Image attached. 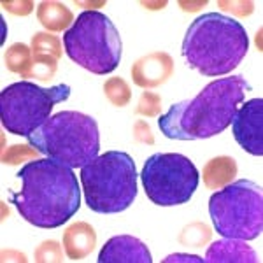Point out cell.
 Returning <instances> with one entry per match:
<instances>
[{"label":"cell","instance_id":"6da1fadb","mask_svg":"<svg viewBox=\"0 0 263 263\" xmlns=\"http://www.w3.org/2000/svg\"><path fill=\"white\" fill-rule=\"evenodd\" d=\"M16 176L21 188L11 197V203L33 227L58 228L79 211L81 190L69 165L53 158L33 160Z\"/></svg>","mask_w":263,"mask_h":263},{"label":"cell","instance_id":"7a4b0ae2","mask_svg":"<svg viewBox=\"0 0 263 263\" xmlns=\"http://www.w3.org/2000/svg\"><path fill=\"white\" fill-rule=\"evenodd\" d=\"M251 84L240 76L209 83L195 99L174 104L158 118L162 134L176 141H200L221 134L230 126L244 93Z\"/></svg>","mask_w":263,"mask_h":263},{"label":"cell","instance_id":"3957f363","mask_svg":"<svg viewBox=\"0 0 263 263\" xmlns=\"http://www.w3.org/2000/svg\"><path fill=\"white\" fill-rule=\"evenodd\" d=\"M249 49L248 32L237 20L219 12H205L190 25L182 41V57L202 76L230 74Z\"/></svg>","mask_w":263,"mask_h":263},{"label":"cell","instance_id":"277c9868","mask_svg":"<svg viewBox=\"0 0 263 263\" xmlns=\"http://www.w3.org/2000/svg\"><path fill=\"white\" fill-rule=\"evenodd\" d=\"M28 142L48 158L70 168H83L99 156L100 132L97 121L88 114L62 111L28 135Z\"/></svg>","mask_w":263,"mask_h":263},{"label":"cell","instance_id":"5b68a950","mask_svg":"<svg viewBox=\"0 0 263 263\" xmlns=\"http://www.w3.org/2000/svg\"><path fill=\"white\" fill-rule=\"evenodd\" d=\"M88 207L99 214L123 213L137 197V168L128 153L107 151L81 168Z\"/></svg>","mask_w":263,"mask_h":263},{"label":"cell","instance_id":"8992f818","mask_svg":"<svg viewBox=\"0 0 263 263\" xmlns=\"http://www.w3.org/2000/svg\"><path fill=\"white\" fill-rule=\"evenodd\" d=\"M63 46L72 62L97 76L111 74L121 62L120 32L99 11L81 12L63 35Z\"/></svg>","mask_w":263,"mask_h":263},{"label":"cell","instance_id":"52a82bcc","mask_svg":"<svg viewBox=\"0 0 263 263\" xmlns=\"http://www.w3.org/2000/svg\"><path fill=\"white\" fill-rule=\"evenodd\" d=\"M209 214L224 239L253 240L263 230V193L253 181L228 182L209 198Z\"/></svg>","mask_w":263,"mask_h":263},{"label":"cell","instance_id":"ba28073f","mask_svg":"<svg viewBox=\"0 0 263 263\" xmlns=\"http://www.w3.org/2000/svg\"><path fill=\"white\" fill-rule=\"evenodd\" d=\"M69 97L67 84L41 88L28 81L14 83L0 93V121L11 134L28 137L49 120L54 105Z\"/></svg>","mask_w":263,"mask_h":263},{"label":"cell","instance_id":"9c48e42d","mask_svg":"<svg viewBox=\"0 0 263 263\" xmlns=\"http://www.w3.org/2000/svg\"><path fill=\"white\" fill-rule=\"evenodd\" d=\"M141 177L147 198L162 207L190 202L200 182L193 162L179 153L151 155L144 163Z\"/></svg>","mask_w":263,"mask_h":263},{"label":"cell","instance_id":"30bf717a","mask_svg":"<svg viewBox=\"0 0 263 263\" xmlns=\"http://www.w3.org/2000/svg\"><path fill=\"white\" fill-rule=\"evenodd\" d=\"M235 141L253 156H263V100L253 99L237 109L232 120Z\"/></svg>","mask_w":263,"mask_h":263},{"label":"cell","instance_id":"8fae6325","mask_svg":"<svg viewBox=\"0 0 263 263\" xmlns=\"http://www.w3.org/2000/svg\"><path fill=\"white\" fill-rule=\"evenodd\" d=\"M99 263H151V253L146 244L132 235H118L104 244Z\"/></svg>","mask_w":263,"mask_h":263},{"label":"cell","instance_id":"7c38bea8","mask_svg":"<svg viewBox=\"0 0 263 263\" xmlns=\"http://www.w3.org/2000/svg\"><path fill=\"white\" fill-rule=\"evenodd\" d=\"M174 72V60L167 53H151L142 57L132 67L134 83L141 88H156L163 84Z\"/></svg>","mask_w":263,"mask_h":263},{"label":"cell","instance_id":"4fadbf2b","mask_svg":"<svg viewBox=\"0 0 263 263\" xmlns=\"http://www.w3.org/2000/svg\"><path fill=\"white\" fill-rule=\"evenodd\" d=\"M207 263H256V253L244 240L223 239L211 244L205 253Z\"/></svg>","mask_w":263,"mask_h":263},{"label":"cell","instance_id":"5bb4252c","mask_svg":"<svg viewBox=\"0 0 263 263\" xmlns=\"http://www.w3.org/2000/svg\"><path fill=\"white\" fill-rule=\"evenodd\" d=\"M97 233L91 224L79 221L70 224L63 233V248L70 260H83L95 249Z\"/></svg>","mask_w":263,"mask_h":263},{"label":"cell","instance_id":"9a60e30c","mask_svg":"<svg viewBox=\"0 0 263 263\" xmlns=\"http://www.w3.org/2000/svg\"><path fill=\"white\" fill-rule=\"evenodd\" d=\"M235 174H237L235 160L230 158V156H218V158H213L203 167L202 179L205 182L207 188L216 190V188H223L228 182H232Z\"/></svg>","mask_w":263,"mask_h":263},{"label":"cell","instance_id":"2e32d148","mask_svg":"<svg viewBox=\"0 0 263 263\" xmlns=\"http://www.w3.org/2000/svg\"><path fill=\"white\" fill-rule=\"evenodd\" d=\"M41 25L51 32H62L74 21L72 12L60 2H41L37 7Z\"/></svg>","mask_w":263,"mask_h":263},{"label":"cell","instance_id":"e0dca14e","mask_svg":"<svg viewBox=\"0 0 263 263\" xmlns=\"http://www.w3.org/2000/svg\"><path fill=\"white\" fill-rule=\"evenodd\" d=\"M6 65L7 69L14 74H20L23 78H32V49L25 44H12L9 49L6 51Z\"/></svg>","mask_w":263,"mask_h":263},{"label":"cell","instance_id":"ac0fdd59","mask_svg":"<svg viewBox=\"0 0 263 263\" xmlns=\"http://www.w3.org/2000/svg\"><path fill=\"white\" fill-rule=\"evenodd\" d=\"M32 54H42V57H53L60 60L62 44L57 35L51 33H37L32 39Z\"/></svg>","mask_w":263,"mask_h":263},{"label":"cell","instance_id":"d6986e66","mask_svg":"<svg viewBox=\"0 0 263 263\" xmlns=\"http://www.w3.org/2000/svg\"><path fill=\"white\" fill-rule=\"evenodd\" d=\"M104 91L105 97L111 100L112 105L116 107H125L132 99V91L130 86L126 84L125 79L121 78H111L107 83L104 84Z\"/></svg>","mask_w":263,"mask_h":263},{"label":"cell","instance_id":"ffe728a7","mask_svg":"<svg viewBox=\"0 0 263 263\" xmlns=\"http://www.w3.org/2000/svg\"><path fill=\"white\" fill-rule=\"evenodd\" d=\"M39 151L35 147H30V146H23V144H18V146H12L9 147L7 151H4L2 155V162L7 163V165H18L20 162L23 160H28V158H37Z\"/></svg>","mask_w":263,"mask_h":263},{"label":"cell","instance_id":"44dd1931","mask_svg":"<svg viewBox=\"0 0 263 263\" xmlns=\"http://www.w3.org/2000/svg\"><path fill=\"white\" fill-rule=\"evenodd\" d=\"M160 107H162L160 97L153 91H144L137 105V114H142V116H158Z\"/></svg>","mask_w":263,"mask_h":263},{"label":"cell","instance_id":"7402d4cb","mask_svg":"<svg viewBox=\"0 0 263 263\" xmlns=\"http://www.w3.org/2000/svg\"><path fill=\"white\" fill-rule=\"evenodd\" d=\"M35 260L37 261H62V249L58 242L54 240H46L42 246L35 251Z\"/></svg>","mask_w":263,"mask_h":263},{"label":"cell","instance_id":"603a6c76","mask_svg":"<svg viewBox=\"0 0 263 263\" xmlns=\"http://www.w3.org/2000/svg\"><path fill=\"white\" fill-rule=\"evenodd\" d=\"M135 139L141 142H147V144L155 142V139H153V135H151L149 125H146L144 121H139L137 125H135Z\"/></svg>","mask_w":263,"mask_h":263},{"label":"cell","instance_id":"cb8c5ba5","mask_svg":"<svg viewBox=\"0 0 263 263\" xmlns=\"http://www.w3.org/2000/svg\"><path fill=\"white\" fill-rule=\"evenodd\" d=\"M174 260H192V261H202L198 256H184V254H174V256H168L165 261H174Z\"/></svg>","mask_w":263,"mask_h":263}]
</instances>
